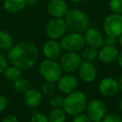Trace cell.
Segmentation results:
<instances>
[{
    "mask_svg": "<svg viewBox=\"0 0 122 122\" xmlns=\"http://www.w3.org/2000/svg\"><path fill=\"white\" fill-rule=\"evenodd\" d=\"M63 98L61 95L58 94H52L50 96L49 98V104L52 108H61L62 107L63 104Z\"/></svg>",
    "mask_w": 122,
    "mask_h": 122,
    "instance_id": "cell-24",
    "label": "cell"
},
{
    "mask_svg": "<svg viewBox=\"0 0 122 122\" xmlns=\"http://www.w3.org/2000/svg\"><path fill=\"white\" fill-rule=\"evenodd\" d=\"M105 42H106V45L114 46L115 44H116V37L107 36V37H106V40H105Z\"/></svg>",
    "mask_w": 122,
    "mask_h": 122,
    "instance_id": "cell-33",
    "label": "cell"
},
{
    "mask_svg": "<svg viewBox=\"0 0 122 122\" xmlns=\"http://www.w3.org/2000/svg\"><path fill=\"white\" fill-rule=\"evenodd\" d=\"M61 47L60 42L56 39L49 38L46 41L42 47V53L46 59L56 60L61 54Z\"/></svg>",
    "mask_w": 122,
    "mask_h": 122,
    "instance_id": "cell-13",
    "label": "cell"
},
{
    "mask_svg": "<svg viewBox=\"0 0 122 122\" xmlns=\"http://www.w3.org/2000/svg\"><path fill=\"white\" fill-rule=\"evenodd\" d=\"M71 2H72V3H80L81 0H70Z\"/></svg>",
    "mask_w": 122,
    "mask_h": 122,
    "instance_id": "cell-39",
    "label": "cell"
},
{
    "mask_svg": "<svg viewBox=\"0 0 122 122\" xmlns=\"http://www.w3.org/2000/svg\"><path fill=\"white\" fill-rule=\"evenodd\" d=\"M8 106V100L5 96L0 95V113L4 111Z\"/></svg>",
    "mask_w": 122,
    "mask_h": 122,
    "instance_id": "cell-31",
    "label": "cell"
},
{
    "mask_svg": "<svg viewBox=\"0 0 122 122\" xmlns=\"http://www.w3.org/2000/svg\"><path fill=\"white\" fill-rule=\"evenodd\" d=\"M56 83H57L58 91L64 95H67L76 90L78 81L74 75H71V73H68L66 75L61 76Z\"/></svg>",
    "mask_w": 122,
    "mask_h": 122,
    "instance_id": "cell-10",
    "label": "cell"
},
{
    "mask_svg": "<svg viewBox=\"0 0 122 122\" xmlns=\"http://www.w3.org/2000/svg\"><path fill=\"white\" fill-rule=\"evenodd\" d=\"M81 56V58L84 61H93L97 58L98 51L97 48H94V47H86L82 51Z\"/></svg>",
    "mask_w": 122,
    "mask_h": 122,
    "instance_id": "cell-23",
    "label": "cell"
},
{
    "mask_svg": "<svg viewBox=\"0 0 122 122\" xmlns=\"http://www.w3.org/2000/svg\"><path fill=\"white\" fill-rule=\"evenodd\" d=\"M84 40L85 42L91 47L98 48L101 47L104 43V38L102 34L94 27H89L84 32Z\"/></svg>",
    "mask_w": 122,
    "mask_h": 122,
    "instance_id": "cell-15",
    "label": "cell"
},
{
    "mask_svg": "<svg viewBox=\"0 0 122 122\" xmlns=\"http://www.w3.org/2000/svg\"><path fill=\"white\" fill-rule=\"evenodd\" d=\"M118 37H119V43H120V45H121V47H122V33Z\"/></svg>",
    "mask_w": 122,
    "mask_h": 122,
    "instance_id": "cell-38",
    "label": "cell"
},
{
    "mask_svg": "<svg viewBox=\"0 0 122 122\" xmlns=\"http://www.w3.org/2000/svg\"><path fill=\"white\" fill-rule=\"evenodd\" d=\"M67 26L62 18H52L47 23L45 33L51 39H60L66 34Z\"/></svg>",
    "mask_w": 122,
    "mask_h": 122,
    "instance_id": "cell-6",
    "label": "cell"
},
{
    "mask_svg": "<svg viewBox=\"0 0 122 122\" xmlns=\"http://www.w3.org/2000/svg\"><path fill=\"white\" fill-rule=\"evenodd\" d=\"M100 93L105 97H112L119 92L118 81L113 77H106L100 81L98 86Z\"/></svg>",
    "mask_w": 122,
    "mask_h": 122,
    "instance_id": "cell-11",
    "label": "cell"
},
{
    "mask_svg": "<svg viewBox=\"0 0 122 122\" xmlns=\"http://www.w3.org/2000/svg\"><path fill=\"white\" fill-rule=\"evenodd\" d=\"M3 76L7 81L13 82L20 76H22V70L13 65L10 66H8V67L3 71Z\"/></svg>",
    "mask_w": 122,
    "mask_h": 122,
    "instance_id": "cell-22",
    "label": "cell"
},
{
    "mask_svg": "<svg viewBox=\"0 0 122 122\" xmlns=\"http://www.w3.org/2000/svg\"><path fill=\"white\" fill-rule=\"evenodd\" d=\"M1 122H19V121L14 115H8L3 118Z\"/></svg>",
    "mask_w": 122,
    "mask_h": 122,
    "instance_id": "cell-32",
    "label": "cell"
},
{
    "mask_svg": "<svg viewBox=\"0 0 122 122\" xmlns=\"http://www.w3.org/2000/svg\"><path fill=\"white\" fill-rule=\"evenodd\" d=\"M3 8L9 13H18L27 7L26 0H3Z\"/></svg>",
    "mask_w": 122,
    "mask_h": 122,
    "instance_id": "cell-18",
    "label": "cell"
},
{
    "mask_svg": "<svg viewBox=\"0 0 122 122\" xmlns=\"http://www.w3.org/2000/svg\"><path fill=\"white\" fill-rule=\"evenodd\" d=\"M30 122H49L47 116L44 115L43 113L33 111L32 117H31Z\"/></svg>",
    "mask_w": 122,
    "mask_h": 122,
    "instance_id": "cell-27",
    "label": "cell"
},
{
    "mask_svg": "<svg viewBox=\"0 0 122 122\" xmlns=\"http://www.w3.org/2000/svg\"><path fill=\"white\" fill-rule=\"evenodd\" d=\"M82 58L76 51H66L60 56L59 64L62 71L66 73H73L78 70Z\"/></svg>",
    "mask_w": 122,
    "mask_h": 122,
    "instance_id": "cell-7",
    "label": "cell"
},
{
    "mask_svg": "<svg viewBox=\"0 0 122 122\" xmlns=\"http://www.w3.org/2000/svg\"><path fill=\"white\" fill-rule=\"evenodd\" d=\"M64 20L67 28L73 32L83 33L90 27V19L86 14L76 8L68 10Z\"/></svg>",
    "mask_w": 122,
    "mask_h": 122,
    "instance_id": "cell-3",
    "label": "cell"
},
{
    "mask_svg": "<svg viewBox=\"0 0 122 122\" xmlns=\"http://www.w3.org/2000/svg\"><path fill=\"white\" fill-rule=\"evenodd\" d=\"M8 66V59L4 54L0 52V74L3 73Z\"/></svg>",
    "mask_w": 122,
    "mask_h": 122,
    "instance_id": "cell-29",
    "label": "cell"
},
{
    "mask_svg": "<svg viewBox=\"0 0 122 122\" xmlns=\"http://www.w3.org/2000/svg\"><path fill=\"white\" fill-rule=\"evenodd\" d=\"M13 87L15 92L18 94H24L31 88V84L28 79L20 76L19 78L13 81Z\"/></svg>",
    "mask_w": 122,
    "mask_h": 122,
    "instance_id": "cell-19",
    "label": "cell"
},
{
    "mask_svg": "<svg viewBox=\"0 0 122 122\" xmlns=\"http://www.w3.org/2000/svg\"><path fill=\"white\" fill-rule=\"evenodd\" d=\"M118 106H119L120 111L122 112V97H121V99L119 100V103H118Z\"/></svg>",
    "mask_w": 122,
    "mask_h": 122,
    "instance_id": "cell-37",
    "label": "cell"
},
{
    "mask_svg": "<svg viewBox=\"0 0 122 122\" xmlns=\"http://www.w3.org/2000/svg\"><path fill=\"white\" fill-rule=\"evenodd\" d=\"M72 122H92V121L87 116L86 114L80 113V114H77L76 116H74Z\"/></svg>",
    "mask_w": 122,
    "mask_h": 122,
    "instance_id": "cell-30",
    "label": "cell"
},
{
    "mask_svg": "<svg viewBox=\"0 0 122 122\" xmlns=\"http://www.w3.org/2000/svg\"><path fill=\"white\" fill-rule=\"evenodd\" d=\"M77 71L79 73V77L85 83H92L95 81L97 75V68L92 61H82Z\"/></svg>",
    "mask_w": 122,
    "mask_h": 122,
    "instance_id": "cell-12",
    "label": "cell"
},
{
    "mask_svg": "<svg viewBox=\"0 0 122 122\" xmlns=\"http://www.w3.org/2000/svg\"><path fill=\"white\" fill-rule=\"evenodd\" d=\"M110 8L114 13L122 14V0H111Z\"/></svg>",
    "mask_w": 122,
    "mask_h": 122,
    "instance_id": "cell-26",
    "label": "cell"
},
{
    "mask_svg": "<svg viewBox=\"0 0 122 122\" xmlns=\"http://www.w3.org/2000/svg\"><path fill=\"white\" fill-rule=\"evenodd\" d=\"M103 122H122V118L116 113H109L104 116Z\"/></svg>",
    "mask_w": 122,
    "mask_h": 122,
    "instance_id": "cell-28",
    "label": "cell"
},
{
    "mask_svg": "<svg viewBox=\"0 0 122 122\" xmlns=\"http://www.w3.org/2000/svg\"><path fill=\"white\" fill-rule=\"evenodd\" d=\"M119 51L115 46L106 45L98 51L99 60L104 64H111L117 60Z\"/></svg>",
    "mask_w": 122,
    "mask_h": 122,
    "instance_id": "cell-16",
    "label": "cell"
},
{
    "mask_svg": "<svg viewBox=\"0 0 122 122\" xmlns=\"http://www.w3.org/2000/svg\"><path fill=\"white\" fill-rule=\"evenodd\" d=\"M55 91H56V86L55 83L51 81H45L42 86V92L43 95L47 96V97H50L51 95L54 94Z\"/></svg>",
    "mask_w": 122,
    "mask_h": 122,
    "instance_id": "cell-25",
    "label": "cell"
},
{
    "mask_svg": "<svg viewBox=\"0 0 122 122\" xmlns=\"http://www.w3.org/2000/svg\"><path fill=\"white\" fill-rule=\"evenodd\" d=\"M49 122H65L66 120V113L61 108H53L47 116Z\"/></svg>",
    "mask_w": 122,
    "mask_h": 122,
    "instance_id": "cell-20",
    "label": "cell"
},
{
    "mask_svg": "<svg viewBox=\"0 0 122 122\" xmlns=\"http://www.w3.org/2000/svg\"><path fill=\"white\" fill-rule=\"evenodd\" d=\"M26 2H27V6L28 7H34L37 3V0H26Z\"/></svg>",
    "mask_w": 122,
    "mask_h": 122,
    "instance_id": "cell-34",
    "label": "cell"
},
{
    "mask_svg": "<svg viewBox=\"0 0 122 122\" xmlns=\"http://www.w3.org/2000/svg\"><path fill=\"white\" fill-rule=\"evenodd\" d=\"M87 104V97L84 92L81 91H74L73 92L67 94L63 99L62 109L66 115L76 116L82 113L86 110Z\"/></svg>",
    "mask_w": 122,
    "mask_h": 122,
    "instance_id": "cell-2",
    "label": "cell"
},
{
    "mask_svg": "<svg viewBox=\"0 0 122 122\" xmlns=\"http://www.w3.org/2000/svg\"><path fill=\"white\" fill-rule=\"evenodd\" d=\"M118 86H119V91L122 93V75L119 78V81H118Z\"/></svg>",
    "mask_w": 122,
    "mask_h": 122,
    "instance_id": "cell-36",
    "label": "cell"
},
{
    "mask_svg": "<svg viewBox=\"0 0 122 122\" xmlns=\"http://www.w3.org/2000/svg\"><path fill=\"white\" fill-rule=\"evenodd\" d=\"M94 122H103L102 120H101V121H94Z\"/></svg>",
    "mask_w": 122,
    "mask_h": 122,
    "instance_id": "cell-40",
    "label": "cell"
},
{
    "mask_svg": "<svg viewBox=\"0 0 122 122\" xmlns=\"http://www.w3.org/2000/svg\"><path fill=\"white\" fill-rule=\"evenodd\" d=\"M85 40L81 33L70 32L65 34L61 38L60 45L66 51H78L85 47Z\"/></svg>",
    "mask_w": 122,
    "mask_h": 122,
    "instance_id": "cell-5",
    "label": "cell"
},
{
    "mask_svg": "<svg viewBox=\"0 0 122 122\" xmlns=\"http://www.w3.org/2000/svg\"><path fill=\"white\" fill-rule=\"evenodd\" d=\"M118 63H119V66L122 68V51H121L119 52V55H118V58H117Z\"/></svg>",
    "mask_w": 122,
    "mask_h": 122,
    "instance_id": "cell-35",
    "label": "cell"
},
{
    "mask_svg": "<svg viewBox=\"0 0 122 122\" xmlns=\"http://www.w3.org/2000/svg\"><path fill=\"white\" fill-rule=\"evenodd\" d=\"M39 51L34 43L27 41L18 42L8 50V59L12 65L23 70L31 69L37 61Z\"/></svg>",
    "mask_w": 122,
    "mask_h": 122,
    "instance_id": "cell-1",
    "label": "cell"
},
{
    "mask_svg": "<svg viewBox=\"0 0 122 122\" xmlns=\"http://www.w3.org/2000/svg\"><path fill=\"white\" fill-rule=\"evenodd\" d=\"M23 102L25 106L31 109L37 108L42 102V95L37 89H29L23 94Z\"/></svg>",
    "mask_w": 122,
    "mask_h": 122,
    "instance_id": "cell-17",
    "label": "cell"
},
{
    "mask_svg": "<svg viewBox=\"0 0 122 122\" xmlns=\"http://www.w3.org/2000/svg\"><path fill=\"white\" fill-rule=\"evenodd\" d=\"M38 72L47 81L56 83L62 76V70L56 60L45 59L38 65Z\"/></svg>",
    "mask_w": 122,
    "mask_h": 122,
    "instance_id": "cell-4",
    "label": "cell"
},
{
    "mask_svg": "<svg viewBox=\"0 0 122 122\" xmlns=\"http://www.w3.org/2000/svg\"><path fill=\"white\" fill-rule=\"evenodd\" d=\"M103 28L107 36L118 37L122 33V15L114 13L108 15L104 20Z\"/></svg>",
    "mask_w": 122,
    "mask_h": 122,
    "instance_id": "cell-8",
    "label": "cell"
},
{
    "mask_svg": "<svg viewBox=\"0 0 122 122\" xmlns=\"http://www.w3.org/2000/svg\"><path fill=\"white\" fill-rule=\"evenodd\" d=\"M86 115L92 122L101 121L106 114V107L103 101L98 99H93L86 104Z\"/></svg>",
    "mask_w": 122,
    "mask_h": 122,
    "instance_id": "cell-9",
    "label": "cell"
},
{
    "mask_svg": "<svg viewBox=\"0 0 122 122\" xmlns=\"http://www.w3.org/2000/svg\"><path fill=\"white\" fill-rule=\"evenodd\" d=\"M13 46V39L12 35L7 31L0 30V50L7 51Z\"/></svg>",
    "mask_w": 122,
    "mask_h": 122,
    "instance_id": "cell-21",
    "label": "cell"
},
{
    "mask_svg": "<svg viewBox=\"0 0 122 122\" xmlns=\"http://www.w3.org/2000/svg\"><path fill=\"white\" fill-rule=\"evenodd\" d=\"M68 10V5L64 0H50L47 4V11L52 18H63Z\"/></svg>",
    "mask_w": 122,
    "mask_h": 122,
    "instance_id": "cell-14",
    "label": "cell"
}]
</instances>
